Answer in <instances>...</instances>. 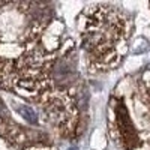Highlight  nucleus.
Returning a JSON list of instances; mask_svg holds the SVG:
<instances>
[{"label": "nucleus", "instance_id": "nucleus-5", "mask_svg": "<svg viewBox=\"0 0 150 150\" xmlns=\"http://www.w3.org/2000/svg\"><path fill=\"white\" fill-rule=\"evenodd\" d=\"M69 150H78V147H71Z\"/></svg>", "mask_w": 150, "mask_h": 150}, {"label": "nucleus", "instance_id": "nucleus-4", "mask_svg": "<svg viewBox=\"0 0 150 150\" xmlns=\"http://www.w3.org/2000/svg\"><path fill=\"white\" fill-rule=\"evenodd\" d=\"M18 111H20V114L23 116V119L29 120L32 125H36L38 119H36V114L33 112V110H32V108H29V107H20V108H18Z\"/></svg>", "mask_w": 150, "mask_h": 150}, {"label": "nucleus", "instance_id": "nucleus-3", "mask_svg": "<svg viewBox=\"0 0 150 150\" xmlns=\"http://www.w3.org/2000/svg\"><path fill=\"white\" fill-rule=\"evenodd\" d=\"M11 122H12V120H11V117H9V114H8V111H6L5 104L0 101V143H2L3 138H5L6 131H8V128H9ZM24 132H26V129L21 128V126H18L17 123H14V125H12V128H11V131H9V134H8V137H6L5 143L0 144V150H3L6 146H9L14 140H17L18 137H21Z\"/></svg>", "mask_w": 150, "mask_h": 150}, {"label": "nucleus", "instance_id": "nucleus-1", "mask_svg": "<svg viewBox=\"0 0 150 150\" xmlns=\"http://www.w3.org/2000/svg\"><path fill=\"white\" fill-rule=\"evenodd\" d=\"M41 5L0 2V89L41 96L53 84L54 60L42 45Z\"/></svg>", "mask_w": 150, "mask_h": 150}, {"label": "nucleus", "instance_id": "nucleus-2", "mask_svg": "<svg viewBox=\"0 0 150 150\" xmlns=\"http://www.w3.org/2000/svg\"><path fill=\"white\" fill-rule=\"evenodd\" d=\"M89 21L83 36L86 51H89L95 60L108 62L116 45L123 39L126 24L119 14L104 6L98 8Z\"/></svg>", "mask_w": 150, "mask_h": 150}]
</instances>
